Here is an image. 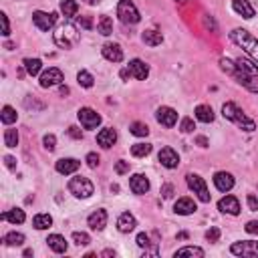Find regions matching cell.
I'll return each mask as SVG.
<instances>
[{"instance_id":"cell-34","label":"cell","mask_w":258,"mask_h":258,"mask_svg":"<svg viewBox=\"0 0 258 258\" xmlns=\"http://www.w3.org/2000/svg\"><path fill=\"white\" fill-rule=\"evenodd\" d=\"M129 131H131L135 137H145L149 133V127L145 123H141V121H133L131 127H129Z\"/></svg>"},{"instance_id":"cell-58","label":"cell","mask_w":258,"mask_h":258,"mask_svg":"<svg viewBox=\"0 0 258 258\" xmlns=\"http://www.w3.org/2000/svg\"><path fill=\"white\" fill-rule=\"evenodd\" d=\"M103 256H115V252H113V250H105Z\"/></svg>"},{"instance_id":"cell-59","label":"cell","mask_w":258,"mask_h":258,"mask_svg":"<svg viewBox=\"0 0 258 258\" xmlns=\"http://www.w3.org/2000/svg\"><path fill=\"white\" fill-rule=\"evenodd\" d=\"M178 2H184V0H178Z\"/></svg>"},{"instance_id":"cell-35","label":"cell","mask_w":258,"mask_h":258,"mask_svg":"<svg viewBox=\"0 0 258 258\" xmlns=\"http://www.w3.org/2000/svg\"><path fill=\"white\" fill-rule=\"evenodd\" d=\"M2 242L6 246H20V244H24V234H20V232H8Z\"/></svg>"},{"instance_id":"cell-27","label":"cell","mask_w":258,"mask_h":258,"mask_svg":"<svg viewBox=\"0 0 258 258\" xmlns=\"http://www.w3.org/2000/svg\"><path fill=\"white\" fill-rule=\"evenodd\" d=\"M32 226H35L37 230H47L53 226V216L51 214H37L32 218Z\"/></svg>"},{"instance_id":"cell-33","label":"cell","mask_w":258,"mask_h":258,"mask_svg":"<svg viewBox=\"0 0 258 258\" xmlns=\"http://www.w3.org/2000/svg\"><path fill=\"white\" fill-rule=\"evenodd\" d=\"M176 258L178 256H204V250L202 248H198V246H184V248H180V250H176V254H174Z\"/></svg>"},{"instance_id":"cell-5","label":"cell","mask_w":258,"mask_h":258,"mask_svg":"<svg viewBox=\"0 0 258 258\" xmlns=\"http://www.w3.org/2000/svg\"><path fill=\"white\" fill-rule=\"evenodd\" d=\"M93 184H91V180H87V178H83V176H77V178H73L71 182H69V192L73 194L75 198H91L93 196Z\"/></svg>"},{"instance_id":"cell-23","label":"cell","mask_w":258,"mask_h":258,"mask_svg":"<svg viewBox=\"0 0 258 258\" xmlns=\"http://www.w3.org/2000/svg\"><path fill=\"white\" fill-rule=\"evenodd\" d=\"M232 8L242 18H252L254 16V8H252V4L248 2V0H232Z\"/></svg>"},{"instance_id":"cell-29","label":"cell","mask_w":258,"mask_h":258,"mask_svg":"<svg viewBox=\"0 0 258 258\" xmlns=\"http://www.w3.org/2000/svg\"><path fill=\"white\" fill-rule=\"evenodd\" d=\"M0 218H2V220H8V222H12V224H22V222L26 220V216H24V210H18V208L4 212V214L0 216Z\"/></svg>"},{"instance_id":"cell-14","label":"cell","mask_w":258,"mask_h":258,"mask_svg":"<svg viewBox=\"0 0 258 258\" xmlns=\"http://www.w3.org/2000/svg\"><path fill=\"white\" fill-rule=\"evenodd\" d=\"M218 210L222 214H230V216H238L240 214V202L234 196H224L218 202Z\"/></svg>"},{"instance_id":"cell-36","label":"cell","mask_w":258,"mask_h":258,"mask_svg":"<svg viewBox=\"0 0 258 258\" xmlns=\"http://www.w3.org/2000/svg\"><path fill=\"white\" fill-rule=\"evenodd\" d=\"M131 153H133L135 157H145V155L151 153V143H135V145L131 147Z\"/></svg>"},{"instance_id":"cell-21","label":"cell","mask_w":258,"mask_h":258,"mask_svg":"<svg viewBox=\"0 0 258 258\" xmlns=\"http://www.w3.org/2000/svg\"><path fill=\"white\" fill-rule=\"evenodd\" d=\"M89 226L93 230H103L107 226V212L105 210H95L91 216H89Z\"/></svg>"},{"instance_id":"cell-4","label":"cell","mask_w":258,"mask_h":258,"mask_svg":"<svg viewBox=\"0 0 258 258\" xmlns=\"http://www.w3.org/2000/svg\"><path fill=\"white\" fill-rule=\"evenodd\" d=\"M117 16L123 24H137L139 22V10L135 8V4L131 0H119L117 4Z\"/></svg>"},{"instance_id":"cell-45","label":"cell","mask_w":258,"mask_h":258,"mask_svg":"<svg viewBox=\"0 0 258 258\" xmlns=\"http://www.w3.org/2000/svg\"><path fill=\"white\" fill-rule=\"evenodd\" d=\"M218 238H220V230H218V228H210V230L206 232V240H210V242H218Z\"/></svg>"},{"instance_id":"cell-19","label":"cell","mask_w":258,"mask_h":258,"mask_svg":"<svg viewBox=\"0 0 258 258\" xmlns=\"http://www.w3.org/2000/svg\"><path fill=\"white\" fill-rule=\"evenodd\" d=\"M135 226H137V220H135L133 214H129V212H123V214L117 218V228H119V232H123V234L131 232Z\"/></svg>"},{"instance_id":"cell-20","label":"cell","mask_w":258,"mask_h":258,"mask_svg":"<svg viewBox=\"0 0 258 258\" xmlns=\"http://www.w3.org/2000/svg\"><path fill=\"white\" fill-rule=\"evenodd\" d=\"M129 188H131V192L133 194H145L147 190H149V180L143 176V174H135V176H131V180H129Z\"/></svg>"},{"instance_id":"cell-38","label":"cell","mask_w":258,"mask_h":258,"mask_svg":"<svg viewBox=\"0 0 258 258\" xmlns=\"http://www.w3.org/2000/svg\"><path fill=\"white\" fill-rule=\"evenodd\" d=\"M77 81H79V85L81 87H85V89H91L93 87V75L89 73V71H79V75H77Z\"/></svg>"},{"instance_id":"cell-57","label":"cell","mask_w":258,"mask_h":258,"mask_svg":"<svg viewBox=\"0 0 258 258\" xmlns=\"http://www.w3.org/2000/svg\"><path fill=\"white\" fill-rule=\"evenodd\" d=\"M61 95H69V89L67 87H61Z\"/></svg>"},{"instance_id":"cell-53","label":"cell","mask_w":258,"mask_h":258,"mask_svg":"<svg viewBox=\"0 0 258 258\" xmlns=\"http://www.w3.org/2000/svg\"><path fill=\"white\" fill-rule=\"evenodd\" d=\"M4 161H6V168H10V170L16 166V159H14V157H10V155H6V157H4Z\"/></svg>"},{"instance_id":"cell-52","label":"cell","mask_w":258,"mask_h":258,"mask_svg":"<svg viewBox=\"0 0 258 258\" xmlns=\"http://www.w3.org/2000/svg\"><path fill=\"white\" fill-rule=\"evenodd\" d=\"M69 135H71V137H75V139H81V137H83V133L79 131L77 127H69Z\"/></svg>"},{"instance_id":"cell-28","label":"cell","mask_w":258,"mask_h":258,"mask_svg":"<svg viewBox=\"0 0 258 258\" xmlns=\"http://www.w3.org/2000/svg\"><path fill=\"white\" fill-rule=\"evenodd\" d=\"M196 119L202 123H212L214 121V111L210 105H198L196 107Z\"/></svg>"},{"instance_id":"cell-51","label":"cell","mask_w":258,"mask_h":258,"mask_svg":"<svg viewBox=\"0 0 258 258\" xmlns=\"http://www.w3.org/2000/svg\"><path fill=\"white\" fill-rule=\"evenodd\" d=\"M161 194H164V198H172V194H174V188L170 184L164 186V190H161Z\"/></svg>"},{"instance_id":"cell-40","label":"cell","mask_w":258,"mask_h":258,"mask_svg":"<svg viewBox=\"0 0 258 258\" xmlns=\"http://www.w3.org/2000/svg\"><path fill=\"white\" fill-rule=\"evenodd\" d=\"M73 242L79 244V246H87V244L91 242V238H89L87 232H75V234H73Z\"/></svg>"},{"instance_id":"cell-24","label":"cell","mask_w":258,"mask_h":258,"mask_svg":"<svg viewBox=\"0 0 258 258\" xmlns=\"http://www.w3.org/2000/svg\"><path fill=\"white\" fill-rule=\"evenodd\" d=\"M47 244H49V248L53 250V252H57V254H63V252H67V240H64L61 234H51L49 238H47Z\"/></svg>"},{"instance_id":"cell-30","label":"cell","mask_w":258,"mask_h":258,"mask_svg":"<svg viewBox=\"0 0 258 258\" xmlns=\"http://www.w3.org/2000/svg\"><path fill=\"white\" fill-rule=\"evenodd\" d=\"M79 10V4L75 2V0H63L61 2V12L64 14V18H73Z\"/></svg>"},{"instance_id":"cell-54","label":"cell","mask_w":258,"mask_h":258,"mask_svg":"<svg viewBox=\"0 0 258 258\" xmlns=\"http://www.w3.org/2000/svg\"><path fill=\"white\" fill-rule=\"evenodd\" d=\"M79 22H81V24H83V26H85V28H91V20H89V18H87V16H85V18H81V20H79Z\"/></svg>"},{"instance_id":"cell-44","label":"cell","mask_w":258,"mask_h":258,"mask_svg":"<svg viewBox=\"0 0 258 258\" xmlns=\"http://www.w3.org/2000/svg\"><path fill=\"white\" fill-rule=\"evenodd\" d=\"M87 166L89 168H97V166H99V155H97V153H87Z\"/></svg>"},{"instance_id":"cell-10","label":"cell","mask_w":258,"mask_h":258,"mask_svg":"<svg viewBox=\"0 0 258 258\" xmlns=\"http://www.w3.org/2000/svg\"><path fill=\"white\" fill-rule=\"evenodd\" d=\"M63 81H64L63 71H61V69H57V67H51V69H47V71L41 75V87H43V89H49V87L61 85Z\"/></svg>"},{"instance_id":"cell-2","label":"cell","mask_w":258,"mask_h":258,"mask_svg":"<svg viewBox=\"0 0 258 258\" xmlns=\"http://www.w3.org/2000/svg\"><path fill=\"white\" fill-rule=\"evenodd\" d=\"M222 115L228 121H234L240 129H244V131H254V129H256V123L252 119H248L244 115V111L238 105H234V103H224L222 105Z\"/></svg>"},{"instance_id":"cell-6","label":"cell","mask_w":258,"mask_h":258,"mask_svg":"<svg viewBox=\"0 0 258 258\" xmlns=\"http://www.w3.org/2000/svg\"><path fill=\"white\" fill-rule=\"evenodd\" d=\"M186 182H188V188L200 198V202H210L208 186H206V182H204L198 174H188V176H186Z\"/></svg>"},{"instance_id":"cell-1","label":"cell","mask_w":258,"mask_h":258,"mask_svg":"<svg viewBox=\"0 0 258 258\" xmlns=\"http://www.w3.org/2000/svg\"><path fill=\"white\" fill-rule=\"evenodd\" d=\"M53 39H55V45L59 49H75L81 41V32L75 24L71 22H63L55 28L53 32Z\"/></svg>"},{"instance_id":"cell-32","label":"cell","mask_w":258,"mask_h":258,"mask_svg":"<svg viewBox=\"0 0 258 258\" xmlns=\"http://www.w3.org/2000/svg\"><path fill=\"white\" fill-rule=\"evenodd\" d=\"M97 28H99V32L103 37H109L111 32H113V20L107 16V14H103L101 18H99V22H97Z\"/></svg>"},{"instance_id":"cell-39","label":"cell","mask_w":258,"mask_h":258,"mask_svg":"<svg viewBox=\"0 0 258 258\" xmlns=\"http://www.w3.org/2000/svg\"><path fill=\"white\" fill-rule=\"evenodd\" d=\"M4 143H6V147H16L18 145V131H16V129H6Z\"/></svg>"},{"instance_id":"cell-3","label":"cell","mask_w":258,"mask_h":258,"mask_svg":"<svg viewBox=\"0 0 258 258\" xmlns=\"http://www.w3.org/2000/svg\"><path fill=\"white\" fill-rule=\"evenodd\" d=\"M230 39H232L238 47H242L244 53L250 55V57L258 63V41L250 35L248 30H244V28H234V30L230 32Z\"/></svg>"},{"instance_id":"cell-47","label":"cell","mask_w":258,"mask_h":258,"mask_svg":"<svg viewBox=\"0 0 258 258\" xmlns=\"http://www.w3.org/2000/svg\"><path fill=\"white\" fill-rule=\"evenodd\" d=\"M0 18H2V35L8 37L10 35V24H8V16L6 14H0Z\"/></svg>"},{"instance_id":"cell-8","label":"cell","mask_w":258,"mask_h":258,"mask_svg":"<svg viewBox=\"0 0 258 258\" xmlns=\"http://www.w3.org/2000/svg\"><path fill=\"white\" fill-rule=\"evenodd\" d=\"M230 252H232V254H236V256H248V258L258 256V242H254V240L234 242V244H232V248H230Z\"/></svg>"},{"instance_id":"cell-46","label":"cell","mask_w":258,"mask_h":258,"mask_svg":"<svg viewBox=\"0 0 258 258\" xmlns=\"http://www.w3.org/2000/svg\"><path fill=\"white\" fill-rule=\"evenodd\" d=\"M149 244H151V242H149V236H147V234H143V232L137 234V246H139V248H147Z\"/></svg>"},{"instance_id":"cell-11","label":"cell","mask_w":258,"mask_h":258,"mask_svg":"<svg viewBox=\"0 0 258 258\" xmlns=\"http://www.w3.org/2000/svg\"><path fill=\"white\" fill-rule=\"evenodd\" d=\"M155 119L157 123H161L164 127H174L178 123V111L172 107H159L155 111Z\"/></svg>"},{"instance_id":"cell-9","label":"cell","mask_w":258,"mask_h":258,"mask_svg":"<svg viewBox=\"0 0 258 258\" xmlns=\"http://www.w3.org/2000/svg\"><path fill=\"white\" fill-rule=\"evenodd\" d=\"M32 22H35V26L39 30H51L55 26V22H57V14L37 10V12H32Z\"/></svg>"},{"instance_id":"cell-15","label":"cell","mask_w":258,"mask_h":258,"mask_svg":"<svg viewBox=\"0 0 258 258\" xmlns=\"http://www.w3.org/2000/svg\"><path fill=\"white\" fill-rule=\"evenodd\" d=\"M115 141H117V131L113 127H105V129H101V131L97 133V143H99L101 147H105V149L113 147Z\"/></svg>"},{"instance_id":"cell-48","label":"cell","mask_w":258,"mask_h":258,"mask_svg":"<svg viewBox=\"0 0 258 258\" xmlns=\"http://www.w3.org/2000/svg\"><path fill=\"white\" fill-rule=\"evenodd\" d=\"M246 232H248V234H258V222H256V220H250V222L246 224Z\"/></svg>"},{"instance_id":"cell-55","label":"cell","mask_w":258,"mask_h":258,"mask_svg":"<svg viewBox=\"0 0 258 258\" xmlns=\"http://www.w3.org/2000/svg\"><path fill=\"white\" fill-rule=\"evenodd\" d=\"M198 143H200L202 147H208V139H206V137H198Z\"/></svg>"},{"instance_id":"cell-50","label":"cell","mask_w":258,"mask_h":258,"mask_svg":"<svg viewBox=\"0 0 258 258\" xmlns=\"http://www.w3.org/2000/svg\"><path fill=\"white\" fill-rule=\"evenodd\" d=\"M248 208H250L252 212H256V210H258V200H256L254 196H248Z\"/></svg>"},{"instance_id":"cell-42","label":"cell","mask_w":258,"mask_h":258,"mask_svg":"<svg viewBox=\"0 0 258 258\" xmlns=\"http://www.w3.org/2000/svg\"><path fill=\"white\" fill-rule=\"evenodd\" d=\"M43 143H45V149H47V151H55V143H57V139H55L53 133H49V135L43 137Z\"/></svg>"},{"instance_id":"cell-16","label":"cell","mask_w":258,"mask_h":258,"mask_svg":"<svg viewBox=\"0 0 258 258\" xmlns=\"http://www.w3.org/2000/svg\"><path fill=\"white\" fill-rule=\"evenodd\" d=\"M214 186L220 190V192H230L232 188H234V176L232 174H228V172H218L216 176H214Z\"/></svg>"},{"instance_id":"cell-49","label":"cell","mask_w":258,"mask_h":258,"mask_svg":"<svg viewBox=\"0 0 258 258\" xmlns=\"http://www.w3.org/2000/svg\"><path fill=\"white\" fill-rule=\"evenodd\" d=\"M115 170H117V174H125V172H129V164L127 161H117V166H115Z\"/></svg>"},{"instance_id":"cell-7","label":"cell","mask_w":258,"mask_h":258,"mask_svg":"<svg viewBox=\"0 0 258 258\" xmlns=\"http://www.w3.org/2000/svg\"><path fill=\"white\" fill-rule=\"evenodd\" d=\"M77 117H79V121H81V125L85 129H95L97 125L101 123V115L97 113L95 109H91V107H81Z\"/></svg>"},{"instance_id":"cell-18","label":"cell","mask_w":258,"mask_h":258,"mask_svg":"<svg viewBox=\"0 0 258 258\" xmlns=\"http://www.w3.org/2000/svg\"><path fill=\"white\" fill-rule=\"evenodd\" d=\"M101 53L111 63H121L123 61V51H121V47L117 43H105L103 49H101Z\"/></svg>"},{"instance_id":"cell-56","label":"cell","mask_w":258,"mask_h":258,"mask_svg":"<svg viewBox=\"0 0 258 258\" xmlns=\"http://www.w3.org/2000/svg\"><path fill=\"white\" fill-rule=\"evenodd\" d=\"M85 2H87V4H91V6H93V4H99V2H101V0H85Z\"/></svg>"},{"instance_id":"cell-41","label":"cell","mask_w":258,"mask_h":258,"mask_svg":"<svg viewBox=\"0 0 258 258\" xmlns=\"http://www.w3.org/2000/svg\"><path fill=\"white\" fill-rule=\"evenodd\" d=\"M220 67H222L226 73L234 75V71H236V63H232L230 59H220Z\"/></svg>"},{"instance_id":"cell-13","label":"cell","mask_w":258,"mask_h":258,"mask_svg":"<svg viewBox=\"0 0 258 258\" xmlns=\"http://www.w3.org/2000/svg\"><path fill=\"white\" fill-rule=\"evenodd\" d=\"M127 69H129V75L135 77L137 81H145L147 75H149V67L141 61V59H133V61H129L127 64Z\"/></svg>"},{"instance_id":"cell-25","label":"cell","mask_w":258,"mask_h":258,"mask_svg":"<svg viewBox=\"0 0 258 258\" xmlns=\"http://www.w3.org/2000/svg\"><path fill=\"white\" fill-rule=\"evenodd\" d=\"M236 69H238L240 73L250 75V77H256V75H258V64H256L254 61L244 59V57H240V59L236 61Z\"/></svg>"},{"instance_id":"cell-37","label":"cell","mask_w":258,"mask_h":258,"mask_svg":"<svg viewBox=\"0 0 258 258\" xmlns=\"http://www.w3.org/2000/svg\"><path fill=\"white\" fill-rule=\"evenodd\" d=\"M0 117H2V123H6V125H10V123H14L16 121V111L10 107V105H4L2 107V115H0Z\"/></svg>"},{"instance_id":"cell-12","label":"cell","mask_w":258,"mask_h":258,"mask_svg":"<svg viewBox=\"0 0 258 258\" xmlns=\"http://www.w3.org/2000/svg\"><path fill=\"white\" fill-rule=\"evenodd\" d=\"M157 159H159V164L164 166V168H168V170H174L180 164V155L172 147H164V149H161L157 153Z\"/></svg>"},{"instance_id":"cell-31","label":"cell","mask_w":258,"mask_h":258,"mask_svg":"<svg viewBox=\"0 0 258 258\" xmlns=\"http://www.w3.org/2000/svg\"><path fill=\"white\" fill-rule=\"evenodd\" d=\"M24 69H26V73L30 77H35V75L41 73L43 63H41V59H24Z\"/></svg>"},{"instance_id":"cell-43","label":"cell","mask_w":258,"mask_h":258,"mask_svg":"<svg viewBox=\"0 0 258 258\" xmlns=\"http://www.w3.org/2000/svg\"><path fill=\"white\" fill-rule=\"evenodd\" d=\"M194 129H196V125H194V121H192L190 117L182 119V131H184V133H192Z\"/></svg>"},{"instance_id":"cell-22","label":"cell","mask_w":258,"mask_h":258,"mask_svg":"<svg viewBox=\"0 0 258 258\" xmlns=\"http://www.w3.org/2000/svg\"><path fill=\"white\" fill-rule=\"evenodd\" d=\"M174 212L180 214V216H190V214L196 212V204H194L192 198H180L174 206Z\"/></svg>"},{"instance_id":"cell-17","label":"cell","mask_w":258,"mask_h":258,"mask_svg":"<svg viewBox=\"0 0 258 258\" xmlns=\"http://www.w3.org/2000/svg\"><path fill=\"white\" fill-rule=\"evenodd\" d=\"M79 161L75 157H63L57 161V172L63 174V176H69V174H75L79 170Z\"/></svg>"},{"instance_id":"cell-26","label":"cell","mask_w":258,"mask_h":258,"mask_svg":"<svg viewBox=\"0 0 258 258\" xmlns=\"http://www.w3.org/2000/svg\"><path fill=\"white\" fill-rule=\"evenodd\" d=\"M143 43L145 45H149V47H157V45H161L164 43V35H161L159 30H145L143 32Z\"/></svg>"}]
</instances>
